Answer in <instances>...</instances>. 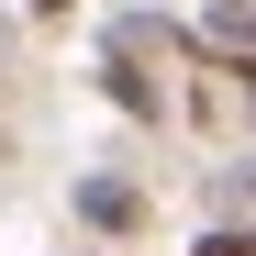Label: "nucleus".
Wrapping results in <instances>:
<instances>
[{
	"instance_id": "5",
	"label": "nucleus",
	"mask_w": 256,
	"mask_h": 256,
	"mask_svg": "<svg viewBox=\"0 0 256 256\" xmlns=\"http://www.w3.org/2000/svg\"><path fill=\"white\" fill-rule=\"evenodd\" d=\"M234 100H245V122H256V67H234Z\"/></svg>"
},
{
	"instance_id": "3",
	"label": "nucleus",
	"mask_w": 256,
	"mask_h": 256,
	"mask_svg": "<svg viewBox=\"0 0 256 256\" xmlns=\"http://www.w3.org/2000/svg\"><path fill=\"white\" fill-rule=\"evenodd\" d=\"M200 34H212L223 56H256V0H212V12H200Z\"/></svg>"
},
{
	"instance_id": "4",
	"label": "nucleus",
	"mask_w": 256,
	"mask_h": 256,
	"mask_svg": "<svg viewBox=\"0 0 256 256\" xmlns=\"http://www.w3.org/2000/svg\"><path fill=\"white\" fill-rule=\"evenodd\" d=\"M190 256H256V223H212V234H200Z\"/></svg>"
},
{
	"instance_id": "2",
	"label": "nucleus",
	"mask_w": 256,
	"mask_h": 256,
	"mask_svg": "<svg viewBox=\"0 0 256 256\" xmlns=\"http://www.w3.org/2000/svg\"><path fill=\"white\" fill-rule=\"evenodd\" d=\"M78 223H90V234H134L145 223V190L134 178H78Z\"/></svg>"
},
{
	"instance_id": "1",
	"label": "nucleus",
	"mask_w": 256,
	"mask_h": 256,
	"mask_svg": "<svg viewBox=\"0 0 256 256\" xmlns=\"http://www.w3.org/2000/svg\"><path fill=\"white\" fill-rule=\"evenodd\" d=\"M167 22H112V100L134 122H167Z\"/></svg>"
}]
</instances>
